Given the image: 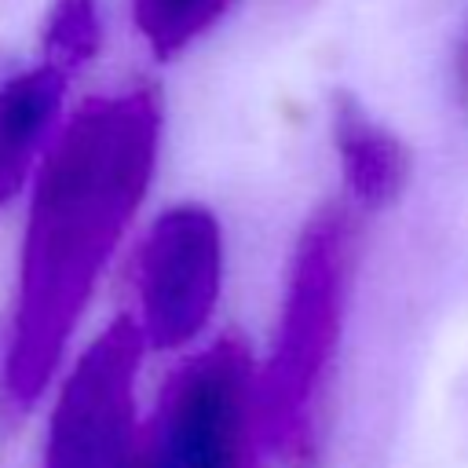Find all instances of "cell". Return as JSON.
<instances>
[{
  "mask_svg": "<svg viewBox=\"0 0 468 468\" xmlns=\"http://www.w3.org/2000/svg\"><path fill=\"white\" fill-rule=\"evenodd\" d=\"M165 113L132 80L73 102L18 208V260L0 344V413H33L77 351L95 292L146 212Z\"/></svg>",
  "mask_w": 468,
  "mask_h": 468,
  "instance_id": "obj_1",
  "label": "cell"
},
{
  "mask_svg": "<svg viewBox=\"0 0 468 468\" xmlns=\"http://www.w3.org/2000/svg\"><path fill=\"white\" fill-rule=\"evenodd\" d=\"M362 216L347 201L314 208L289 252L271 340L256 351L267 461L303 468L322 450L333 377L347 333Z\"/></svg>",
  "mask_w": 468,
  "mask_h": 468,
  "instance_id": "obj_2",
  "label": "cell"
},
{
  "mask_svg": "<svg viewBox=\"0 0 468 468\" xmlns=\"http://www.w3.org/2000/svg\"><path fill=\"white\" fill-rule=\"evenodd\" d=\"M154 468H263L256 351L234 333H212L172 358L146 406Z\"/></svg>",
  "mask_w": 468,
  "mask_h": 468,
  "instance_id": "obj_3",
  "label": "cell"
},
{
  "mask_svg": "<svg viewBox=\"0 0 468 468\" xmlns=\"http://www.w3.org/2000/svg\"><path fill=\"white\" fill-rule=\"evenodd\" d=\"M139 329L121 311L91 340L77 344L44 399L37 468H139L146 450Z\"/></svg>",
  "mask_w": 468,
  "mask_h": 468,
  "instance_id": "obj_4",
  "label": "cell"
},
{
  "mask_svg": "<svg viewBox=\"0 0 468 468\" xmlns=\"http://www.w3.org/2000/svg\"><path fill=\"white\" fill-rule=\"evenodd\" d=\"M227 289V234L201 201L154 212L128 249V307L150 355L179 358L205 344Z\"/></svg>",
  "mask_w": 468,
  "mask_h": 468,
  "instance_id": "obj_5",
  "label": "cell"
},
{
  "mask_svg": "<svg viewBox=\"0 0 468 468\" xmlns=\"http://www.w3.org/2000/svg\"><path fill=\"white\" fill-rule=\"evenodd\" d=\"M69 91L73 77L44 55L15 62L0 73V208L22 201L73 110Z\"/></svg>",
  "mask_w": 468,
  "mask_h": 468,
  "instance_id": "obj_6",
  "label": "cell"
},
{
  "mask_svg": "<svg viewBox=\"0 0 468 468\" xmlns=\"http://www.w3.org/2000/svg\"><path fill=\"white\" fill-rule=\"evenodd\" d=\"M329 146L340 172V201L362 219L388 212L410 186L413 154L402 135L384 124L362 99L333 95L329 102Z\"/></svg>",
  "mask_w": 468,
  "mask_h": 468,
  "instance_id": "obj_7",
  "label": "cell"
},
{
  "mask_svg": "<svg viewBox=\"0 0 468 468\" xmlns=\"http://www.w3.org/2000/svg\"><path fill=\"white\" fill-rule=\"evenodd\" d=\"M238 4L241 0H128V18L150 58L172 62L208 40Z\"/></svg>",
  "mask_w": 468,
  "mask_h": 468,
  "instance_id": "obj_8",
  "label": "cell"
},
{
  "mask_svg": "<svg viewBox=\"0 0 468 468\" xmlns=\"http://www.w3.org/2000/svg\"><path fill=\"white\" fill-rule=\"evenodd\" d=\"M102 40H106L102 0H51L40 26L37 55H44L77 80L99 58Z\"/></svg>",
  "mask_w": 468,
  "mask_h": 468,
  "instance_id": "obj_9",
  "label": "cell"
},
{
  "mask_svg": "<svg viewBox=\"0 0 468 468\" xmlns=\"http://www.w3.org/2000/svg\"><path fill=\"white\" fill-rule=\"evenodd\" d=\"M453 91L468 106V26L461 29L457 48H453Z\"/></svg>",
  "mask_w": 468,
  "mask_h": 468,
  "instance_id": "obj_10",
  "label": "cell"
}]
</instances>
